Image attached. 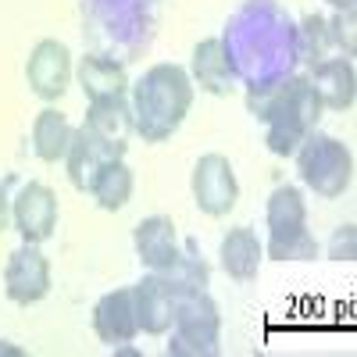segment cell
<instances>
[{
    "instance_id": "9",
    "label": "cell",
    "mask_w": 357,
    "mask_h": 357,
    "mask_svg": "<svg viewBox=\"0 0 357 357\" xmlns=\"http://www.w3.org/2000/svg\"><path fill=\"white\" fill-rule=\"evenodd\" d=\"M25 79L33 86V93L40 100H61L65 89L72 82V54L61 40H40L29 54V65H25Z\"/></svg>"
},
{
    "instance_id": "17",
    "label": "cell",
    "mask_w": 357,
    "mask_h": 357,
    "mask_svg": "<svg viewBox=\"0 0 357 357\" xmlns=\"http://www.w3.org/2000/svg\"><path fill=\"white\" fill-rule=\"evenodd\" d=\"M132 190H136V178H132V168L126 165V158H107L93 183H89V197H93L104 211H122V207L132 200Z\"/></svg>"
},
{
    "instance_id": "19",
    "label": "cell",
    "mask_w": 357,
    "mask_h": 357,
    "mask_svg": "<svg viewBox=\"0 0 357 357\" xmlns=\"http://www.w3.org/2000/svg\"><path fill=\"white\" fill-rule=\"evenodd\" d=\"M72 132L75 129L68 126V118L61 111H57V107H43L36 114V122H33V151H36V158L47 161V165L65 161Z\"/></svg>"
},
{
    "instance_id": "6",
    "label": "cell",
    "mask_w": 357,
    "mask_h": 357,
    "mask_svg": "<svg viewBox=\"0 0 357 357\" xmlns=\"http://www.w3.org/2000/svg\"><path fill=\"white\" fill-rule=\"evenodd\" d=\"M193 200L207 218H225L236 207L240 183L225 154H204L193 165Z\"/></svg>"
},
{
    "instance_id": "5",
    "label": "cell",
    "mask_w": 357,
    "mask_h": 357,
    "mask_svg": "<svg viewBox=\"0 0 357 357\" xmlns=\"http://www.w3.org/2000/svg\"><path fill=\"white\" fill-rule=\"evenodd\" d=\"M296 168H301L304 186L325 200L343 197L354 178V158L347 151V143H340L336 136H325V132H311L296 146Z\"/></svg>"
},
{
    "instance_id": "2",
    "label": "cell",
    "mask_w": 357,
    "mask_h": 357,
    "mask_svg": "<svg viewBox=\"0 0 357 357\" xmlns=\"http://www.w3.org/2000/svg\"><path fill=\"white\" fill-rule=\"evenodd\" d=\"M193 107V79L178 65H154L132 86V126L146 143L168 139Z\"/></svg>"
},
{
    "instance_id": "24",
    "label": "cell",
    "mask_w": 357,
    "mask_h": 357,
    "mask_svg": "<svg viewBox=\"0 0 357 357\" xmlns=\"http://www.w3.org/2000/svg\"><path fill=\"white\" fill-rule=\"evenodd\" d=\"M329 4H333L336 11H343V15H354V4H357V0H329Z\"/></svg>"
},
{
    "instance_id": "18",
    "label": "cell",
    "mask_w": 357,
    "mask_h": 357,
    "mask_svg": "<svg viewBox=\"0 0 357 357\" xmlns=\"http://www.w3.org/2000/svg\"><path fill=\"white\" fill-rule=\"evenodd\" d=\"M193 79L204 93H211V97L229 93L232 65H229V50H225L222 40H200L193 47Z\"/></svg>"
},
{
    "instance_id": "10",
    "label": "cell",
    "mask_w": 357,
    "mask_h": 357,
    "mask_svg": "<svg viewBox=\"0 0 357 357\" xmlns=\"http://www.w3.org/2000/svg\"><path fill=\"white\" fill-rule=\"evenodd\" d=\"M11 218L25 243H47L57 229V193L43 183H25L11 200Z\"/></svg>"
},
{
    "instance_id": "4",
    "label": "cell",
    "mask_w": 357,
    "mask_h": 357,
    "mask_svg": "<svg viewBox=\"0 0 357 357\" xmlns=\"http://www.w3.org/2000/svg\"><path fill=\"white\" fill-rule=\"evenodd\" d=\"M222 336V314L218 304L207 296V289H190L175 296V318H172V357H215Z\"/></svg>"
},
{
    "instance_id": "11",
    "label": "cell",
    "mask_w": 357,
    "mask_h": 357,
    "mask_svg": "<svg viewBox=\"0 0 357 357\" xmlns=\"http://www.w3.org/2000/svg\"><path fill=\"white\" fill-rule=\"evenodd\" d=\"M93 333L107 347H126L139 336V314H136L132 286H122V289L100 296L93 307Z\"/></svg>"
},
{
    "instance_id": "20",
    "label": "cell",
    "mask_w": 357,
    "mask_h": 357,
    "mask_svg": "<svg viewBox=\"0 0 357 357\" xmlns=\"http://www.w3.org/2000/svg\"><path fill=\"white\" fill-rule=\"evenodd\" d=\"M104 151L97 146V139L89 136L82 126L72 132V143H68V154H65V165H68V178L79 193H89V183H93L97 168L104 165Z\"/></svg>"
},
{
    "instance_id": "15",
    "label": "cell",
    "mask_w": 357,
    "mask_h": 357,
    "mask_svg": "<svg viewBox=\"0 0 357 357\" xmlns=\"http://www.w3.org/2000/svg\"><path fill=\"white\" fill-rule=\"evenodd\" d=\"M261 257H264V247L254 236V229L236 225V229L225 232V240H222V268H225L229 279L254 282L257 272H261Z\"/></svg>"
},
{
    "instance_id": "7",
    "label": "cell",
    "mask_w": 357,
    "mask_h": 357,
    "mask_svg": "<svg viewBox=\"0 0 357 357\" xmlns=\"http://www.w3.org/2000/svg\"><path fill=\"white\" fill-rule=\"evenodd\" d=\"M4 293L11 296L15 304H22V307L40 304L43 296L50 293V261L40 250V243H25V247H18L8 257Z\"/></svg>"
},
{
    "instance_id": "14",
    "label": "cell",
    "mask_w": 357,
    "mask_h": 357,
    "mask_svg": "<svg viewBox=\"0 0 357 357\" xmlns=\"http://www.w3.org/2000/svg\"><path fill=\"white\" fill-rule=\"evenodd\" d=\"M132 296H136L139 333H146V336H165V333L172 329V318H175V301H172V293L165 289V282L151 272V275H143V279L132 286Z\"/></svg>"
},
{
    "instance_id": "22",
    "label": "cell",
    "mask_w": 357,
    "mask_h": 357,
    "mask_svg": "<svg viewBox=\"0 0 357 357\" xmlns=\"http://www.w3.org/2000/svg\"><path fill=\"white\" fill-rule=\"evenodd\" d=\"M304 36H307V61H329V54L336 50V36H333V25L325 22L321 15H307L304 18Z\"/></svg>"
},
{
    "instance_id": "13",
    "label": "cell",
    "mask_w": 357,
    "mask_h": 357,
    "mask_svg": "<svg viewBox=\"0 0 357 357\" xmlns=\"http://www.w3.org/2000/svg\"><path fill=\"white\" fill-rule=\"evenodd\" d=\"M311 86H314L321 107L350 111L354 97H357V75H354L350 57H329V61H318L311 68Z\"/></svg>"
},
{
    "instance_id": "21",
    "label": "cell",
    "mask_w": 357,
    "mask_h": 357,
    "mask_svg": "<svg viewBox=\"0 0 357 357\" xmlns=\"http://www.w3.org/2000/svg\"><path fill=\"white\" fill-rule=\"evenodd\" d=\"M165 289L172 293V301L178 293H190V289H207V282H211V268H207V261L197 254L193 243H186V254H178V261L172 268H165V272H154Z\"/></svg>"
},
{
    "instance_id": "25",
    "label": "cell",
    "mask_w": 357,
    "mask_h": 357,
    "mask_svg": "<svg viewBox=\"0 0 357 357\" xmlns=\"http://www.w3.org/2000/svg\"><path fill=\"white\" fill-rule=\"evenodd\" d=\"M0 357H22V350L11 347V343H0Z\"/></svg>"
},
{
    "instance_id": "8",
    "label": "cell",
    "mask_w": 357,
    "mask_h": 357,
    "mask_svg": "<svg viewBox=\"0 0 357 357\" xmlns=\"http://www.w3.org/2000/svg\"><path fill=\"white\" fill-rule=\"evenodd\" d=\"M82 129L97 139V146L104 151V158H126L129 136L136 132V126H132V107L126 104V97L89 100V111H86Z\"/></svg>"
},
{
    "instance_id": "1",
    "label": "cell",
    "mask_w": 357,
    "mask_h": 357,
    "mask_svg": "<svg viewBox=\"0 0 357 357\" xmlns=\"http://www.w3.org/2000/svg\"><path fill=\"white\" fill-rule=\"evenodd\" d=\"M247 107L254 118H261L268 126L264 146L279 158L296 154V146L318 129V118H321V100L307 75L286 79L272 89H254L247 97Z\"/></svg>"
},
{
    "instance_id": "3",
    "label": "cell",
    "mask_w": 357,
    "mask_h": 357,
    "mask_svg": "<svg viewBox=\"0 0 357 357\" xmlns=\"http://www.w3.org/2000/svg\"><path fill=\"white\" fill-rule=\"evenodd\" d=\"M268 222V257L272 261H314L318 243L307 232V207L296 186H279L264 207Z\"/></svg>"
},
{
    "instance_id": "12",
    "label": "cell",
    "mask_w": 357,
    "mask_h": 357,
    "mask_svg": "<svg viewBox=\"0 0 357 357\" xmlns=\"http://www.w3.org/2000/svg\"><path fill=\"white\" fill-rule=\"evenodd\" d=\"M132 243H136V254L139 261L151 268V272H165L178 261V240H175V225L172 218L165 215H154V218H143L132 232Z\"/></svg>"
},
{
    "instance_id": "16",
    "label": "cell",
    "mask_w": 357,
    "mask_h": 357,
    "mask_svg": "<svg viewBox=\"0 0 357 357\" xmlns=\"http://www.w3.org/2000/svg\"><path fill=\"white\" fill-rule=\"evenodd\" d=\"M79 86L89 100H111V97H126L129 75L126 68L100 54H86L79 61Z\"/></svg>"
},
{
    "instance_id": "23",
    "label": "cell",
    "mask_w": 357,
    "mask_h": 357,
    "mask_svg": "<svg viewBox=\"0 0 357 357\" xmlns=\"http://www.w3.org/2000/svg\"><path fill=\"white\" fill-rule=\"evenodd\" d=\"M8 225H11V197H8V183L0 178V236L8 232Z\"/></svg>"
}]
</instances>
